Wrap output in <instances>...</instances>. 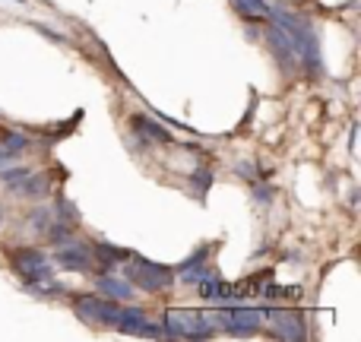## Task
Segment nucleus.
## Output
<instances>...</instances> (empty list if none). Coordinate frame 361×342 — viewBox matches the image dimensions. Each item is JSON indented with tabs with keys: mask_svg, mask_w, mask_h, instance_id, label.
<instances>
[{
	"mask_svg": "<svg viewBox=\"0 0 361 342\" xmlns=\"http://www.w3.org/2000/svg\"><path fill=\"white\" fill-rule=\"evenodd\" d=\"M269 23L279 25V29L288 35L295 54H298V63H305L307 73L320 76V70H324V57H320L317 32H314L305 19H298L295 13H286V10H269Z\"/></svg>",
	"mask_w": 361,
	"mask_h": 342,
	"instance_id": "f257e3e1",
	"label": "nucleus"
},
{
	"mask_svg": "<svg viewBox=\"0 0 361 342\" xmlns=\"http://www.w3.org/2000/svg\"><path fill=\"white\" fill-rule=\"evenodd\" d=\"M124 276L133 288H143V292L156 295V292H169L175 286V269L165 267V263H152L140 254H130L127 257V267H124Z\"/></svg>",
	"mask_w": 361,
	"mask_h": 342,
	"instance_id": "f03ea898",
	"label": "nucleus"
},
{
	"mask_svg": "<svg viewBox=\"0 0 361 342\" xmlns=\"http://www.w3.org/2000/svg\"><path fill=\"white\" fill-rule=\"evenodd\" d=\"M209 317L228 336H254L267 324V311L263 307H247V305H225L219 311H212Z\"/></svg>",
	"mask_w": 361,
	"mask_h": 342,
	"instance_id": "7ed1b4c3",
	"label": "nucleus"
},
{
	"mask_svg": "<svg viewBox=\"0 0 361 342\" xmlns=\"http://www.w3.org/2000/svg\"><path fill=\"white\" fill-rule=\"evenodd\" d=\"M165 330H169V339H209L216 336V324H212L209 314L190 311V307H171L165 314Z\"/></svg>",
	"mask_w": 361,
	"mask_h": 342,
	"instance_id": "20e7f679",
	"label": "nucleus"
},
{
	"mask_svg": "<svg viewBox=\"0 0 361 342\" xmlns=\"http://www.w3.org/2000/svg\"><path fill=\"white\" fill-rule=\"evenodd\" d=\"M10 267L25 286H44V282L54 279V269L44 260V254L38 248H16L10 250Z\"/></svg>",
	"mask_w": 361,
	"mask_h": 342,
	"instance_id": "39448f33",
	"label": "nucleus"
},
{
	"mask_svg": "<svg viewBox=\"0 0 361 342\" xmlns=\"http://www.w3.org/2000/svg\"><path fill=\"white\" fill-rule=\"evenodd\" d=\"M124 301H111V298H99V295H86L73 305L76 317L89 326H114L118 324V314Z\"/></svg>",
	"mask_w": 361,
	"mask_h": 342,
	"instance_id": "423d86ee",
	"label": "nucleus"
},
{
	"mask_svg": "<svg viewBox=\"0 0 361 342\" xmlns=\"http://www.w3.org/2000/svg\"><path fill=\"white\" fill-rule=\"evenodd\" d=\"M54 263L67 273H92L95 269V257L89 248H82V241H63V248L54 250Z\"/></svg>",
	"mask_w": 361,
	"mask_h": 342,
	"instance_id": "0eeeda50",
	"label": "nucleus"
},
{
	"mask_svg": "<svg viewBox=\"0 0 361 342\" xmlns=\"http://www.w3.org/2000/svg\"><path fill=\"white\" fill-rule=\"evenodd\" d=\"M6 190H10L13 197H23V200H42L51 193V178H48V171H29L19 181L6 184Z\"/></svg>",
	"mask_w": 361,
	"mask_h": 342,
	"instance_id": "6e6552de",
	"label": "nucleus"
},
{
	"mask_svg": "<svg viewBox=\"0 0 361 342\" xmlns=\"http://www.w3.org/2000/svg\"><path fill=\"white\" fill-rule=\"evenodd\" d=\"M267 44H269V51H273V57H276V61H279V67L286 70V73H292V70L298 67V54H295L292 42H288V35L279 29V25H273V23H269V29H267Z\"/></svg>",
	"mask_w": 361,
	"mask_h": 342,
	"instance_id": "1a4fd4ad",
	"label": "nucleus"
},
{
	"mask_svg": "<svg viewBox=\"0 0 361 342\" xmlns=\"http://www.w3.org/2000/svg\"><path fill=\"white\" fill-rule=\"evenodd\" d=\"M267 320L273 324L276 336L286 342H301L305 339V320L295 311H267Z\"/></svg>",
	"mask_w": 361,
	"mask_h": 342,
	"instance_id": "9d476101",
	"label": "nucleus"
},
{
	"mask_svg": "<svg viewBox=\"0 0 361 342\" xmlns=\"http://www.w3.org/2000/svg\"><path fill=\"white\" fill-rule=\"evenodd\" d=\"M197 286H200V295H203L206 301H216V305H228V301L238 298V288L231 286V282L216 279V276H209V279L197 282Z\"/></svg>",
	"mask_w": 361,
	"mask_h": 342,
	"instance_id": "9b49d317",
	"label": "nucleus"
},
{
	"mask_svg": "<svg viewBox=\"0 0 361 342\" xmlns=\"http://www.w3.org/2000/svg\"><path fill=\"white\" fill-rule=\"evenodd\" d=\"M146 311H140V307H130V305H121V314H118V324H114V330H121L124 336H140V330H143L146 324Z\"/></svg>",
	"mask_w": 361,
	"mask_h": 342,
	"instance_id": "f8f14e48",
	"label": "nucleus"
},
{
	"mask_svg": "<svg viewBox=\"0 0 361 342\" xmlns=\"http://www.w3.org/2000/svg\"><path fill=\"white\" fill-rule=\"evenodd\" d=\"M95 288H99V295H108L111 301H130L133 298V286L127 279H114V276H99V282H95Z\"/></svg>",
	"mask_w": 361,
	"mask_h": 342,
	"instance_id": "ddd939ff",
	"label": "nucleus"
},
{
	"mask_svg": "<svg viewBox=\"0 0 361 342\" xmlns=\"http://www.w3.org/2000/svg\"><path fill=\"white\" fill-rule=\"evenodd\" d=\"M231 6L247 23H269V10H273L267 0H231Z\"/></svg>",
	"mask_w": 361,
	"mask_h": 342,
	"instance_id": "4468645a",
	"label": "nucleus"
},
{
	"mask_svg": "<svg viewBox=\"0 0 361 342\" xmlns=\"http://www.w3.org/2000/svg\"><path fill=\"white\" fill-rule=\"evenodd\" d=\"M133 127H137L140 133H143V137H149L152 143H162V146H169L171 143V133L165 130L162 124H156V121H149L146 118V114H133V121H130Z\"/></svg>",
	"mask_w": 361,
	"mask_h": 342,
	"instance_id": "2eb2a0df",
	"label": "nucleus"
},
{
	"mask_svg": "<svg viewBox=\"0 0 361 342\" xmlns=\"http://www.w3.org/2000/svg\"><path fill=\"white\" fill-rule=\"evenodd\" d=\"M92 257L102 263V269H114V263L127 260L130 250H121V248H114V244H108V241H95L92 244Z\"/></svg>",
	"mask_w": 361,
	"mask_h": 342,
	"instance_id": "dca6fc26",
	"label": "nucleus"
},
{
	"mask_svg": "<svg viewBox=\"0 0 361 342\" xmlns=\"http://www.w3.org/2000/svg\"><path fill=\"white\" fill-rule=\"evenodd\" d=\"M175 276H180V279L187 282V286H197V282H203V279H209V276H216L209 269V263H193V267H184V269H178Z\"/></svg>",
	"mask_w": 361,
	"mask_h": 342,
	"instance_id": "f3484780",
	"label": "nucleus"
},
{
	"mask_svg": "<svg viewBox=\"0 0 361 342\" xmlns=\"http://www.w3.org/2000/svg\"><path fill=\"white\" fill-rule=\"evenodd\" d=\"M0 146L10 149V152H25L32 146V140L25 137V133H19V130H4L0 133Z\"/></svg>",
	"mask_w": 361,
	"mask_h": 342,
	"instance_id": "a211bd4d",
	"label": "nucleus"
},
{
	"mask_svg": "<svg viewBox=\"0 0 361 342\" xmlns=\"http://www.w3.org/2000/svg\"><path fill=\"white\" fill-rule=\"evenodd\" d=\"M48 216H51V212L44 209V206H38V209H32L29 216H25V219H29V228H32V231H38V235H44V228H48V222H51Z\"/></svg>",
	"mask_w": 361,
	"mask_h": 342,
	"instance_id": "6ab92c4d",
	"label": "nucleus"
},
{
	"mask_svg": "<svg viewBox=\"0 0 361 342\" xmlns=\"http://www.w3.org/2000/svg\"><path fill=\"white\" fill-rule=\"evenodd\" d=\"M32 169H6V165H4V169H0V184H13V181H19V178H23V174H29Z\"/></svg>",
	"mask_w": 361,
	"mask_h": 342,
	"instance_id": "aec40b11",
	"label": "nucleus"
},
{
	"mask_svg": "<svg viewBox=\"0 0 361 342\" xmlns=\"http://www.w3.org/2000/svg\"><path fill=\"white\" fill-rule=\"evenodd\" d=\"M206 257H209V244H203V248H200V250H197V254H190V257H187V260H184V263H180V267H178V269H184V267H193V263H203V260H206Z\"/></svg>",
	"mask_w": 361,
	"mask_h": 342,
	"instance_id": "412c9836",
	"label": "nucleus"
},
{
	"mask_svg": "<svg viewBox=\"0 0 361 342\" xmlns=\"http://www.w3.org/2000/svg\"><path fill=\"white\" fill-rule=\"evenodd\" d=\"M254 200L257 203H269L273 200V187H254Z\"/></svg>",
	"mask_w": 361,
	"mask_h": 342,
	"instance_id": "4be33fe9",
	"label": "nucleus"
},
{
	"mask_svg": "<svg viewBox=\"0 0 361 342\" xmlns=\"http://www.w3.org/2000/svg\"><path fill=\"white\" fill-rule=\"evenodd\" d=\"M238 174H241V178H247V181H254L257 178V174H260V171H257L254 169V165H250V162H241V165H238V169H235Z\"/></svg>",
	"mask_w": 361,
	"mask_h": 342,
	"instance_id": "5701e85b",
	"label": "nucleus"
},
{
	"mask_svg": "<svg viewBox=\"0 0 361 342\" xmlns=\"http://www.w3.org/2000/svg\"><path fill=\"white\" fill-rule=\"evenodd\" d=\"M16 156H19V152H10V149H4V146H0V169H4V165H10Z\"/></svg>",
	"mask_w": 361,
	"mask_h": 342,
	"instance_id": "b1692460",
	"label": "nucleus"
},
{
	"mask_svg": "<svg viewBox=\"0 0 361 342\" xmlns=\"http://www.w3.org/2000/svg\"><path fill=\"white\" fill-rule=\"evenodd\" d=\"M0 222H4V206H0Z\"/></svg>",
	"mask_w": 361,
	"mask_h": 342,
	"instance_id": "393cba45",
	"label": "nucleus"
}]
</instances>
